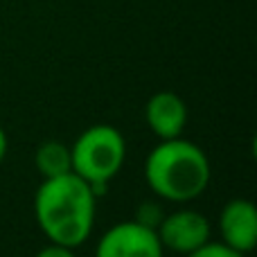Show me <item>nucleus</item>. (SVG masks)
I'll return each mask as SVG.
<instances>
[{"instance_id": "f257e3e1", "label": "nucleus", "mask_w": 257, "mask_h": 257, "mask_svg": "<svg viewBox=\"0 0 257 257\" xmlns=\"http://www.w3.org/2000/svg\"><path fill=\"white\" fill-rule=\"evenodd\" d=\"M95 192L75 172L45 178L34 194V217L52 244L81 246L93 232Z\"/></svg>"}, {"instance_id": "f03ea898", "label": "nucleus", "mask_w": 257, "mask_h": 257, "mask_svg": "<svg viewBox=\"0 0 257 257\" xmlns=\"http://www.w3.org/2000/svg\"><path fill=\"white\" fill-rule=\"evenodd\" d=\"M210 160L199 145L185 138L160 140L145 160V178L154 194L172 203H185L208 190Z\"/></svg>"}, {"instance_id": "7ed1b4c3", "label": "nucleus", "mask_w": 257, "mask_h": 257, "mask_svg": "<svg viewBox=\"0 0 257 257\" xmlns=\"http://www.w3.org/2000/svg\"><path fill=\"white\" fill-rule=\"evenodd\" d=\"M70 156L72 172L88 183L95 196H99L106 183L115 178L124 165L126 142L115 126L95 124L75 140V145L70 147Z\"/></svg>"}, {"instance_id": "20e7f679", "label": "nucleus", "mask_w": 257, "mask_h": 257, "mask_svg": "<svg viewBox=\"0 0 257 257\" xmlns=\"http://www.w3.org/2000/svg\"><path fill=\"white\" fill-rule=\"evenodd\" d=\"M163 253L156 230L136 219L111 226L95 246V257H163Z\"/></svg>"}, {"instance_id": "39448f33", "label": "nucleus", "mask_w": 257, "mask_h": 257, "mask_svg": "<svg viewBox=\"0 0 257 257\" xmlns=\"http://www.w3.org/2000/svg\"><path fill=\"white\" fill-rule=\"evenodd\" d=\"M156 235L163 248L187 255L210 239V221L196 210H176L172 214H165L156 228Z\"/></svg>"}, {"instance_id": "423d86ee", "label": "nucleus", "mask_w": 257, "mask_h": 257, "mask_svg": "<svg viewBox=\"0 0 257 257\" xmlns=\"http://www.w3.org/2000/svg\"><path fill=\"white\" fill-rule=\"evenodd\" d=\"M221 241L239 253H250L257 244V210L248 199H232L219 214Z\"/></svg>"}, {"instance_id": "0eeeda50", "label": "nucleus", "mask_w": 257, "mask_h": 257, "mask_svg": "<svg viewBox=\"0 0 257 257\" xmlns=\"http://www.w3.org/2000/svg\"><path fill=\"white\" fill-rule=\"evenodd\" d=\"M145 120L149 128L160 138H178L187 126V106L181 99V95L172 90H160L151 95L145 106Z\"/></svg>"}, {"instance_id": "6e6552de", "label": "nucleus", "mask_w": 257, "mask_h": 257, "mask_svg": "<svg viewBox=\"0 0 257 257\" xmlns=\"http://www.w3.org/2000/svg\"><path fill=\"white\" fill-rule=\"evenodd\" d=\"M34 165L39 169V174H43V178L61 176V174L72 172L70 147H66L63 142H57V140L43 142L34 154Z\"/></svg>"}, {"instance_id": "1a4fd4ad", "label": "nucleus", "mask_w": 257, "mask_h": 257, "mask_svg": "<svg viewBox=\"0 0 257 257\" xmlns=\"http://www.w3.org/2000/svg\"><path fill=\"white\" fill-rule=\"evenodd\" d=\"M185 257H244V253H239V250L226 246L223 241H210L208 239L203 246L194 248L192 253H187Z\"/></svg>"}, {"instance_id": "9d476101", "label": "nucleus", "mask_w": 257, "mask_h": 257, "mask_svg": "<svg viewBox=\"0 0 257 257\" xmlns=\"http://www.w3.org/2000/svg\"><path fill=\"white\" fill-rule=\"evenodd\" d=\"M163 210H160V205L156 203H142L140 208H138V214H136V221L142 223V226H149V228H158V223L163 221Z\"/></svg>"}, {"instance_id": "9b49d317", "label": "nucleus", "mask_w": 257, "mask_h": 257, "mask_svg": "<svg viewBox=\"0 0 257 257\" xmlns=\"http://www.w3.org/2000/svg\"><path fill=\"white\" fill-rule=\"evenodd\" d=\"M34 257H77V255H75V248H70V246H61L50 241V246L41 248Z\"/></svg>"}, {"instance_id": "f8f14e48", "label": "nucleus", "mask_w": 257, "mask_h": 257, "mask_svg": "<svg viewBox=\"0 0 257 257\" xmlns=\"http://www.w3.org/2000/svg\"><path fill=\"white\" fill-rule=\"evenodd\" d=\"M7 147H9V142H7V133H5V128L0 126V163H3V158L7 156Z\"/></svg>"}]
</instances>
